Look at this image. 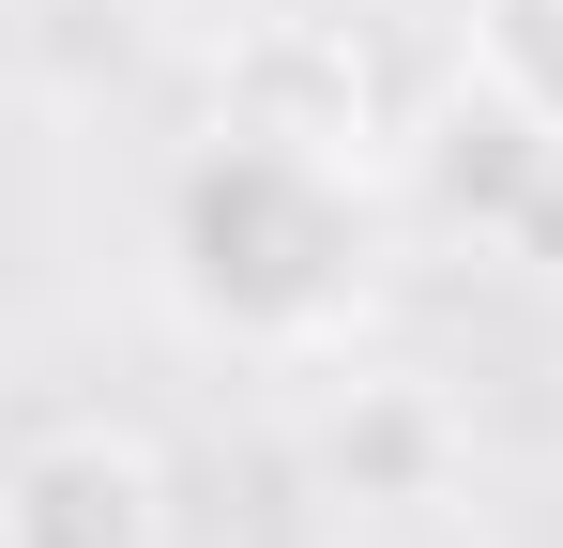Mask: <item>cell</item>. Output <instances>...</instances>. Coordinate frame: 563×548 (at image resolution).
Here are the masks:
<instances>
[{
	"label": "cell",
	"instance_id": "cell-1",
	"mask_svg": "<svg viewBox=\"0 0 563 548\" xmlns=\"http://www.w3.org/2000/svg\"><path fill=\"white\" fill-rule=\"evenodd\" d=\"M366 244L380 229H366L351 138H289V122H244V107L168 168V229H153L168 305L244 365L335 351L351 305H366Z\"/></svg>",
	"mask_w": 563,
	"mask_h": 548
},
{
	"label": "cell",
	"instance_id": "cell-2",
	"mask_svg": "<svg viewBox=\"0 0 563 548\" xmlns=\"http://www.w3.org/2000/svg\"><path fill=\"white\" fill-rule=\"evenodd\" d=\"M0 548H184V487L137 427H46L0 472Z\"/></svg>",
	"mask_w": 563,
	"mask_h": 548
},
{
	"label": "cell",
	"instance_id": "cell-3",
	"mask_svg": "<svg viewBox=\"0 0 563 548\" xmlns=\"http://www.w3.org/2000/svg\"><path fill=\"white\" fill-rule=\"evenodd\" d=\"M442 472V396L427 381H351V412L320 427V487L335 503H427Z\"/></svg>",
	"mask_w": 563,
	"mask_h": 548
},
{
	"label": "cell",
	"instance_id": "cell-4",
	"mask_svg": "<svg viewBox=\"0 0 563 548\" xmlns=\"http://www.w3.org/2000/svg\"><path fill=\"white\" fill-rule=\"evenodd\" d=\"M472 91H503L563 153V0H472Z\"/></svg>",
	"mask_w": 563,
	"mask_h": 548
}]
</instances>
